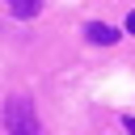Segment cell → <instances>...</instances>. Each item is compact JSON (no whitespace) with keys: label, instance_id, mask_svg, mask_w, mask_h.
I'll list each match as a JSON object with an SVG mask.
<instances>
[{"label":"cell","instance_id":"cell-1","mask_svg":"<svg viewBox=\"0 0 135 135\" xmlns=\"http://www.w3.org/2000/svg\"><path fill=\"white\" fill-rule=\"evenodd\" d=\"M4 131L8 135H42V122H38L30 97H8L4 101Z\"/></svg>","mask_w":135,"mask_h":135},{"label":"cell","instance_id":"cell-2","mask_svg":"<svg viewBox=\"0 0 135 135\" xmlns=\"http://www.w3.org/2000/svg\"><path fill=\"white\" fill-rule=\"evenodd\" d=\"M84 38L97 42V46H114V42H118V30L105 25V21H89V25H84Z\"/></svg>","mask_w":135,"mask_h":135},{"label":"cell","instance_id":"cell-3","mask_svg":"<svg viewBox=\"0 0 135 135\" xmlns=\"http://www.w3.org/2000/svg\"><path fill=\"white\" fill-rule=\"evenodd\" d=\"M8 8H13V17H21V21H25V17H34V13H38V0H8Z\"/></svg>","mask_w":135,"mask_h":135},{"label":"cell","instance_id":"cell-4","mask_svg":"<svg viewBox=\"0 0 135 135\" xmlns=\"http://www.w3.org/2000/svg\"><path fill=\"white\" fill-rule=\"evenodd\" d=\"M122 127H127V135H135V118L131 114H122Z\"/></svg>","mask_w":135,"mask_h":135},{"label":"cell","instance_id":"cell-5","mask_svg":"<svg viewBox=\"0 0 135 135\" xmlns=\"http://www.w3.org/2000/svg\"><path fill=\"white\" fill-rule=\"evenodd\" d=\"M127 34H135V8L127 13Z\"/></svg>","mask_w":135,"mask_h":135}]
</instances>
